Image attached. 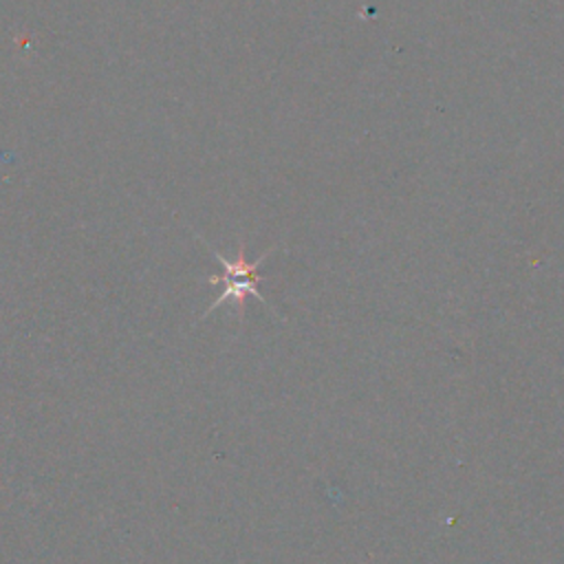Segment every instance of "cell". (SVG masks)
I'll list each match as a JSON object with an SVG mask.
<instances>
[{"mask_svg":"<svg viewBox=\"0 0 564 564\" xmlns=\"http://www.w3.org/2000/svg\"><path fill=\"white\" fill-rule=\"evenodd\" d=\"M212 256L223 264L225 271H223V275H212V278H207V284H223V291H220L218 297L209 304V308H207L205 315H209L212 311H216L223 302H229V300H231V302L236 304V308H238V315L242 317V315H245V300H247V295H253L258 302L264 304V297H262L260 291H258V282L262 280V275H258L256 269H258L260 262H264L267 253L260 256L256 262H249V260L245 258V247H240V251H238V256H236L234 260H227L225 256H220V253L214 251V249H212Z\"/></svg>","mask_w":564,"mask_h":564,"instance_id":"6da1fadb","label":"cell"}]
</instances>
